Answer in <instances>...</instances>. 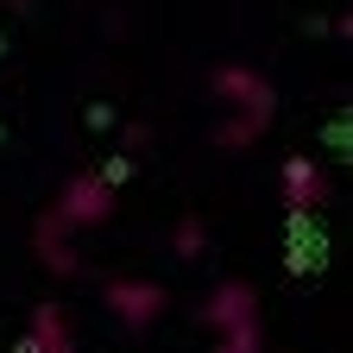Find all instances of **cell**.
I'll return each instance as SVG.
<instances>
[{
    "mask_svg": "<svg viewBox=\"0 0 353 353\" xmlns=\"http://www.w3.org/2000/svg\"><path fill=\"white\" fill-rule=\"evenodd\" d=\"M7 7H26V0H7Z\"/></svg>",
    "mask_w": 353,
    "mask_h": 353,
    "instance_id": "obj_8",
    "label": "cell"
},
{
    "mask_svg": "<svg viewBox=\"0 0 353 353\" xmlns=\"http://www.w3.org/2000/svg\"><path fill=\"white\" fill-rule=\"evenodd\" d=\"M51 214L63 221L70 234H82V228H101V221L114 214V183L101 170H76L70 183L57 190V202H51Z\"/></svg>",
    "mask_w": 353,
    "mask_h": 353,
    "instance_id": "obj_2",
    "label": "cell"
},
{
    "mask_svg": "<svg viewBox=\"0 0 353 353\" xmlns=\"http://www.w3.org/2000/svg\"><path fill=\"white\" fill-rule=\"evenodd\" d=\"M202 246H208V234L196 228V221H183V228H176V234H170V252H176V259H196Z\"/></svg>",
    "mask_w": 353,
    "mask_h": 353,
    "instance_id": "obj_7",
    "label": "cell"
},
{
    "mask_svg": "<svg viewBox=\"0 0 353 353\" xmlns=\"http://www.w3.org/2000/svg\"><path fill=\"white\" fill-rule=\"evenodd\" d=\"M214 95L228 101V120L214 126V145H252L265 126H272V88H265V76L259 70H240V63H228V70H214Z\"/></svg>",
    "mask_w": 353,
    "mask_h": 353,
    "instance_id": "obj_1",
    "label": "cell"
},
{
    "mask_svg": "<svg viewBox=\"0 0 353 353\" xmlns=\"http://www.w3.org/2000/svg\"><path fill=\"white\" fill-rule=\"evenodd\" d=\"M108 309L126 322V328H152L164 316V284H139V278H108Z\"/></svg>",
    "mask_w": 353,
    "mask_h": 353,
    "instance_id": "obj_4",
    "label": "cell"
},
{
    "mask_svg": "<svg viewBox=\"0 0 353 353\" xmlns=\"http://www.w3.org/2000/svg\"><path fill=\"white\" fill-rule=\"evenodd\" d=\"M32 246H38V259L51 265L57 278H70V272H76V252H70V228H63L57 214H44V221H38V234H32Z\"/></svg>",
    "mask_w": 353,
    "mask_h": 353,
    "instance_id": "obj_6",
    "label": "cell"
},
{
    "mask_svg": "<svg viewBox=\"0 0 353 353\" xmlns=\"http://www.w3.org/2000/svg\"><path fill=\"white\" fill-rule=\"evenodd\" d=\"M19 353H76V328H70V316H63L57 303H38L32 309V328H26Z\"/></svg>",
    "mask_w": 353,
    "mask_h": 353,
    "instance_id": "obj_5",
    "label": "cell"
},
{
    "mask_svg": "<svg viewBox=\"0 0 353 353\" xmlns=\"http://www.w3.org/2000/svg\"><path fill=\"white\" fill-rule=\"evenodd\" d=\"M284 208L290 214H322L328 208V196H334V183H328V170L316 164V158H284Z\"/></svg>",
    "mask_w": 353,
    "mask_h": 353,
    "instance_id": "obj_3",
    "label": "cell"
}]
</instances>
